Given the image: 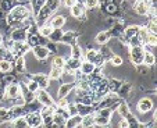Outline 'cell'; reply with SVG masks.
Segmentation results:
<instances>
[{
    "label": "cell",
    "instance_id": "4316f807",
    "mask_svg": "<svg viewBox=\"0 0 157 128\" xmlns=\"http://www.w3.org/2000/svg\"><path fill=\"white\" fill-rule=\"evenodd\" d=\"M77 3H78L77 0H64V2H63L64 7H72L74 4H77Z\"/></svg>",
    "mask_w": 157,
    "mask_h": 128
},
{
    "label": "cell",
    "instance_id": "9a60e30c",
    "mask_svg": "<svg viewBox=\"0 0 157 128\" xmlns=\"http://www.w3.org/2000/svg\"><path fill=\"white\" fill-rule=\"evenodd\" d=\"M107 39H109V35H107L106 32H100L96 36V42H98V43H106Z\"/></svg>",
    "mask_w": 157,
    "mask_h": 128
},
{
    "label": "cell",
    "instance_id": "603a6c76",
    "mask_svg": "<svg viewBox=\"0 0 157 128\" xmlns=\"http://www.w3.org/2000/svg\"><path fill=\"white\" fill-rule=\"evenodd\" d=\"M14 125H15V127H27L28 122H27V120H25V118H18L17 121L14 122Z\"/></svg>",
    "mask_w": 157,
    "mask_h": 128
},
{
    "label": "cell",
    "instance_id": "9c48e42d",
    "mask_svg": "<svg viewBox=\"0 0 157 128\" xmlns=\"http://www.w3.org/2000/svg\"><path fill=\"white\" fill-rule=\"evenodd\" d=\"M81 68H82V72H85V74H90V72H93V70H95V64L90 63V61L83 63L82 66H81Z\"/></svg>",
    "mask_w": 157,
    "mask_h": 128
},
{
    "label": "cell",
    "instance_id": "83f0119b",
    "mask_svg": "<svg viewBox=\"0 0 157 128\" xmlns=\"http://www.w3.org/2000/svg\"><path fill=\"white\" fill-rule=\"evenodd\" d=\"M59 106L61 109H64V107H68V100L65 98H63V99H60V102H59Z\"/></svg>",
    "mask_w": 157,
    "mask_h": 128
},
{
    "label": "cell",
    "instance_id": "5b68a950",
    "mask_svg": "<svg viewBox=\"0 0 157 128\" xmlns=\"http://www.w3.org/2000/svg\"><path fill=\"white\" fill-rule=\"evenodd\" d=\"M33 53H35V56L38 57V59H46V57L49 56V50L48 48H43V46H36L35 50H33Z\"/></svg>",
    "mask_w": 157,
    "mask_h": 128
},
{
    "label": "cell",
    "instance_id": "8992f818",
    "mask_svg": "<svg viewBox=\"0 0 157 128\" xmlns=\"http://www.w3.org/2000/svg\"><path fill=\"white\" fill-rule=\"evenodd\" d=\"M38 98H39V100H40L43 104H46V106H52V104H53L52 98L49 96V93H46L44 91H40V92H39Z\"/></svg>",
    "mask_w": 157,
    "mask_h": 128
},
{
    "label": "cell",
    "instance_id": "6da1fadb",
    "mask_svg": "<svg viewBox=\"0 0 157 128\" xmlns=\"http://www.w3.org/2000/svg\"><path fill=\"white\" fill-rule=\"evenodd\" d=\"M143 54H145V50H143L140 46H135V48H132V50H131V59H132V61L135 63L136 66H139V64L143 63Z\"/></svg>",
    "mask_w": 157,
    "mask_h": 128
},
{
    "label": "cell",
    "instance_id": "1f68e13d",
    "mask_svg": "<svg viewBox=\"0 0 157 128\" xmlns=\"http://www.w3.org/2000/svg\"><path fill=\"white\" fill-rule=\"evenodd\" d=\"M0 43H2V38H0Z\"/></svg>",
    "mask_w": 157,
    "mask_h": 128
},
{
    "label": "cell",
    "instance_id": "277c9868",
    "mask_svg": "<svg viewBox=\"0 0 157 128\" xmlns=\"http://www.w3.org/2000/svg\"><path fill=\"white\" fill-rule=\"evenodd\" d=\"M6 96H7V98H17V96H20V85H17V83H13V85L7 87Z\"/></svg>",
    "mask_w": 157,
    "mask_h": 128
},
{
    "label": "cell",
    "instance_id": "2e32d148",
    "mask_svg": "<svg viewBox=\"0 0 157 128\" xmlns=\"http://www.w3.org/2000/svg\"><path fill=\"white\" fill-rule=\"evenodd\" d=\"M65 64L64 59L63 57H56V59L53 60V67H57V68H63Z\"/></svg>",
    "mask_w": 157,
    "mask_h": 128
},
{
    "label": "cell",
    "instance_id": "4fadbf2b",
    "mask_svg": "<svg viewBox=\"0 0 157 128\" xmlns=\"http://www.w3.org/2000/svg\"><path fill=\"white\" fill-rule=\"evenodd\" d=\"M52 33H53V27H50V25H44V27L40 28L42 36H50Z\"/></svg>",
    "mask_w": 157,
    "mask_h": 128
},
{
    "label": "cell",
    "instance_id": "e0dca14e",
    "mask_svg": "<svg viewBox=\"0 0 157 128\" xmlns=\"http://www.w3.org/2000/svg\"><path fill=\"white\" fill-rule=\"evenodd\" d=\"M95 124V117H92V116H86V117H83V120H82V125H88V127H90V125H93Z\"/></svg>",
    "mask_w": 157,
    "mask_h": 128
},
{
    "label": "cell",
    "instance_id": "cb8c5ba5",
    "mask_svg": "<svg viewBox=\"0 0 157 128\" xmlns=\"http://www.w3.org/2000/svg\"><path fill=\"white\" fill-rule=\"evenodd\" d=\"M139 36H140V41L143 43H146V41H147V32L145 29H139Z\"/></svg>",
    "mask_w": 157,
    "mask_h": 128
},
{
    "label": "cell",
    "instance_id": "8fae6325",
    "mask_svg": "<svg viewBox=\"0 0 157 128\" xmlns=\"http://www.w3.org/2000/svg\"><path fill=\"white\" fill-rule=\"evenodd\" d=\"M27 122H28V125H38V124H40V117L38 114H31V116H28Z\"/></svg>",
    "mask_w": 157,
    "mask_h": 128
},
{
    "label": "cell",
    "instance_id": "484cf974",
    "mask_svg": "<svg viewBox=\"0 0 157 128\" xmlns=\"http://www.w3.org/2000/svg\"><path fill=\"white\" fill-rule=\"evenodd\" d=\"M149 32L153 33V35H156V20L151 21L150 24H149Z\"/></svg>",
    "mask_w": 157,
    "mask_h": 128
},
{
    "label": "cell",
    "instance_id": "d4e9b609",
    "mask_svg": "<svg viewBox=\"0 0 157 128\" xmlns=\"http://www.w3.org/2000/svg\"><path fill=\"white\" fill-rule=\"evenodd\" d=\"M111 63H113V66H121V64H122V59L120 56H114L113 60H111Z\"/></svg>",
    "mask_w": 157,
    "mask_h": 128
},
{
    "label": "cell",
    "instance_id": "5bb4252c",
    "mask_svg": "<svg viewBox=\"0 0 157 128\" xmlns=\"http://www.w3.org/2000/svg\"><path fill=\"white\" fill-rule=\"evenodd\" d=\"M35 81L38 82L39 87H43V88H48V80L44 77H40V75H36L35 77Z\"/></svg>",
    "mask_w": 157,
    "mask_h": 128
},
{
    "label": "cell",
    "instance_id": "3957f363",
    "mask_svg": "<svg viewBox=\"0 0 157 128\" xmlns=\"http://www.w3.org/2000/svg\"><path fill=\"white\" fill-rule=\"evenodd\" d=\"M151 106H153V103H151L150 99L143 98L142 100H139V103H138V110L142 111V113H146V111H149L151 109Z\"/></svg>",
    "mask_w": 157,
    "mask_h": 128
},
{
    "label": "cell",
    "instance_id": "4dcf8cb0",
    "mask_svg": "<svg viewBox=\"0 0 157 128\" xmlns=\"http://www.w3.org/2000/svg\"><path fill=\"white\" fill-rule=\"evenodd\" d=\"M82 89H88V85H86V82H81V85H79Z\"/></svg>",
    "mask_w": 157,
    "mask_h": 128
},
{
    "label": "cell",
    "instance_id": "7c38bea8",
    "mask_svg": "<svg viewBox=\"0 0 157 128\" xmlns=\"http://www.w3.org/2000/svg\"><path fill=\"white\" fill-rule=\"evenodd\" d=\"M25 14H27V10H25L24 7H17V9L13 11V17L14 18H22Z\"/></svg>",
    "mask_w": 157,
    "mask_h": 128
},
{
    "label": "cell",
    "instance_id": "f1b7e54d",
    "mask_svg": "<svg viewBox=\"0 0 157 128\" xmlns=\"http://www.w3.org/2000/svg\"><path fill=\"white\" fill-rule=\"evenodd\" d=\"M138 32V29H136V27H131V28H128L127 29V35L128 36H131V35H135V33Z\"/></svg>",
    "mask_w": 157,
    "mask_h": 128
},
{
    "label": "cell",
    "instance_id": "30bf717a",
    "mask_svg": "<svg viewBox=\"0 0 157 128\" xmlns=\"http://www.w3.org/2000/svg\"><path fill=\"white\" fill-rule=\"evenodd\" d=\"M143 63H145L146 66H151V64H154V54L149 53V52H145V54H143Z\"/></svg>",
    "mask_w": 157,
    "mask_h": 128
},
{
    "label": "cell",
    "instance_id": "7a4b0ae2",
    "mask_svg": "<svg viewBox=\"0 0 157 128\" xmlns=\"http://www.w3.org/2000/svg\"><path fill=\"white\" fill-rule=\"evenodd\" d=\"M149 3H147V0H139L136 3V6H135V11L138 13L139 15H145L146 13L149 11Z\"/></svg>",
    "mask_w": 157,
    "mask_h": 128
},
{
    "label": "cell",
    "instance_id": "ba28073f",
    "mask_svg": "<svg viewBox=\"0 0 157 128\" xmlns=\"http://www.w3.org/2000/svg\"><path fill=\"white\" fill-rule=\"evenodd\" d=\"M64 24H65V18L63 17V15H57V17H54L53 21H52V27L53 28H61Z\"/></svg>",
    "mask_w": 157,
    "mask_h": 128
},
{
    "label": "cell",
    "instance_id": "ac0fdd59",
    "mask_svg": "<svg viewBox=\"0 0 157 128\" xmlns=\"http://www.w3.org/2000/svg\"><path fill=\"white\" fill-rule=\"evenodd\" d=\"M61 68H57V67H53V70H52V72H50V77L52 78H54V80H57V78H60L61 77Z\"/></svg>",
    "mask_w": 157,
    "mask_h": 128
},
{
    "label": "cell",
    "instance_id": "ffe728a7",
    "mask_svg": "<svg viewBox=\"0 0 157 128\" xmlns=\"http://www.w3.org/2000/svg\"><path fill=\"white\" fill-rule=\"evenodd\" d=\"M95 122L96 124H100V125H104L109 122V117H104V116H99L95 118Z\"/></svg>",
    "mask_w": 157,
    "mask_h": 128
},
{
    "label": "cell",
    "instance_id": "44dd1931",
    "mask_svg": "<svg viewBox=\"0 0 157 128\" xmlns=\"http://www.w3.org/2000/svg\"><path fill=\"white\" fill-rule=\"evenodd\" d=\"M83 2H85V7H88V9H93L99 3V0H83Z\"/></svg>",
    "mask_w": 157,
    "mask_h": 128
},
{
    "label": "cell",
    "instance_id": "f546056e",
    "mask_svg": "<svg viewBox=\"0 0 157 128\" xmlns=\"http://www.w3.org/2000/svg\"><path fill=\"white\" fill-rule=\"evenodd\" d=\"M120 125H121L122 128H127L129 124H128V121H127V120H121V121H120Z\"/></svg>",
    "mask_w": 157,
    "mask_h": 128
},
{
    "label": "cell",
    "instance_id": "52a82bcc",
    "mask_svg": "<svg viewBox=\"0 0 157 128\" xmlns=\"http://www.w3.org/2000/svg\"><path fill=\"white\" fill-rule=\"evenodd\" d=\"M85 13V7L83 6H81V4H74V6L71 7V14H72V17H82V14Z\"/></svg>",
    "mask_w": 157,
    "mask_h": 128
},
{
    "label": "cell",
    "instance_id": "d6986e66",
    "mask_svg": "<svg viewBox=\"0 0 157 128\" xmlns=\"http://www.w3.org/2000/svg\"><path fill=\"white\" fill-rule=\"evenodd\" d=\"M10 63L9 61H0V71L2 72H7L10 71Z\"/></svg>",
    "mask_w": 157,
    "mask_h": 128
},
{
    "label": "cell",
    "instance_id": "7402d4cb",
    "mask_svg": "<svg viewBox=\"0 0 157 128\" xmlns=\"http://www.w3.org/2000/svg\"><path fill=\"white\" fill-rule=\"evenodd\" d=\"M38 88H39V85H38V82H36V81H32V82L28 83V89H29L31 92H35V91H38Z\"/></svg>",
    "mask_w": 157,
    "mask_h": 128
}]
</instances>
